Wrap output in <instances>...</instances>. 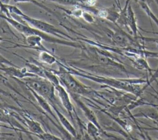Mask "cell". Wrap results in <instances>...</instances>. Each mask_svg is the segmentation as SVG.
Here are the masks:
<instances>
[{"label": "cell", "mask_w": 158, "mask_h": 140, "mask_svg": "<svg viewBox=\"0 0 158 140\" xmlns=\"http://www.w3.org/2000/svg\"><path fill=\"white\" fill-rule=\"evenodd\" d=\"M39 59L43 63L52 65L56 63L57 59L54 56V53L49 51H40L39 54Z\"/></svg>", "instance_id": "cell-16"}, {"label": "cell", "mask_w": 158, "mask_h": 140, "mask_svg": "<svg viewBox=\"0 0 158 140\" xmlns=\"http://www.w3.org/2000/svg\"><path fill=\"white\" fill-rule=\"evenodd\" d=\"M37 137L39 139H48V140H56V139H62V138H60V137L56 136L50 133H48V132H44L42 134H38L37 136Z\"/></svg>", "instance_id": "cell-19"}, {"label": "cell", "mask_w": 158, "mask_h": 140, "mask_svg": "<svg viewBox=\"0 0 158 140\" xmlns=\"http://www.w3.org/2000/svg\"><path fill=\"white\" fill-rule=\"evenodd\" d=\"M1 17L4 19L8 23H9L11 26H12L16 30H17L19 33L25 35V36L36 35L41 36L43 41L46 42L53 43V44H59L62 45H65L67 46H70L75 48L83 49L84 46L78 43L74 42V41L69 40V39H64L56 36H52L49 34L44 33L41 30H39L34 27H30L27 24L23 23L17 19L13 18L12 17H9L4 14L1 15Z\"/></svg>", "instance_id": "cell-3"}, {"label": "cell", "mask_w": 158, "mask_h": 140, "mask_svg": "<svg viewBox=\"0 0 158 140\" xmlns=\"http://www.w3.org/2000/svg\"><path fill=\"white\" fill-rule=\"evenodd\" d=\"M70 95L71 96L72 98L73 99V101L76 102V104H77V105L80 108V109L82 110V112H83L85 116L86 117V118L91 122L93 123L94 124H95L100 130L102 134H104L106 136H108L109 138L110 137V136L109 134H107L106 133L104 132V131L103 130V129L101 128L100 124L99 123L97 117L94 113V112L90 109L80 99V96L75 94H72V93H69Z\"/></svg>", "instance_id": "cell-7"}, {"label": "cell", "mask_w": 158, "mask_h": 140, "mask_svg": "<svg viewBox=\"0 0 158 140\" xmlns=\"http://www.w3.org/2000/svg\"><path fill=\"white\" fill-rule=\"evenodd\" d=\"M135 1H138V0H135ZM140 1H145V0H140Z\"/></svg>", "instance_id": "cell-23"}, {"label": "cell", "mask_w": 158, "mask_h": 140, "mask_svg": "<svg viewBox=\"0 0 158 140\" xmlns=\"http://www.w3.org/2000/svg\"><path fill=\"white\" fill-rule=\"evenodd\" d=\"M55 88H56V90L57 91L58 96L59 97V99H60V104L63 105L65 110L67 112V113H69L72 121H74L73 118H75L77 123L79 124L80 128L86 130V126H85L83 123H81V120H80V117L78 116V114L77 113L75 107L70 101L69 93L60 83L59 84L56 85Z\"/></svg>", "instance_id": "cell-6"}, {"label": "cell", "mask_w": 158, "mask_h": 140, "mask_svg": "<svg viewBox=\"0 0 158 140\" xmlns=\"http://www.w3.org/2000/svg\"><path fill=\"white\" fill-rule=\"evenodd\" d=\"M86 130L88 134L93 138V139H98L99 138V134L101 132L99 128L93 123L89 121L86 124Z\"/></svg>", "instance_id": "cell-18"}, {"label": "cell", "mask_w": 158, "mask_h": 140, "mask_svg": "<svg viewBox=\"0 0 158 140\" xmlns=\"http://www.w3.org/2000/svg\"><path fill=\"white\" fill-rule=\"evenodd\" d=\"M14 1L15 2H21L22 0H14Z\"/></svg>", "instance_id": "cell-22"}, {"label": "cell", "mask_w": 158, "mask_h": 140, "mask_svg": "<svg viewBox=\"0 0 158 140\" xmlns=\"http://www.w3.org/2000/svg\"><path fill=\"white\" fill-rule=\"evenodd\" d=\"M26 86L31 88L40 95L45 98L50 104L60 105L59 99H58L54 94L56 89L54 84L49 80L37 77H28L24 79Z\"/></svg>", "instance_id": "cell-5"}, {"label": "cell", "mask_w": 158, "mask_h": 140, "mask_svg": "<svg viewBox=\"0 0 158 140\" xmlns=\"http://www.w3.org/2000/svg\"><path fill=\"white\" fill-rule=\"evenodd\" d=\"M25 113V112H23L19 113V114L15 115V113L12 112L11 115L26 125L30 130V131H28L29 133L37 136L38 134L45 132L39 122L35 121L32 118L29 117L28 115H26Z\"/></svg>", "instance_id": "cell-8"}, {"label": "cell", "mask_w": 158, "mask_h": 140, "mask_svg": "<svg viewBox=\"0 0 158 140\" xmlns=\"http://www.w3.org/2000/svg\"><path fill=\"white\" fill-rule=\"evenodd\" d=\"M64 6H71L81 8L83 6H93L96 0H47Z\"/></svg>", "instance_id": "cell-14"}, {"label": "cell", "mask_w": 158, "mask_h": 140, "mask_svg": "<svg viewBox=\"0 0 158 140\" xmlns=\"http://www.w3.org/2000/svg\"><path fill=\"white\" fill-rule=\"evenodd\" d=\"M26 87L28 89V91L33 94L35 99L36 100L38 104L41 107V108L43 109L44 110V111H45L47 113L50 115V116L52 118H54L57 122V123L60 125V121L58 119V117H57V115H54V113L53 112V111L52 110V107L51 105L50 104V103L45 98H44L43 96L40 95L38 93H37L35 91L32 89L31 88L28 87V86H26Z\"/></svg>", "instance_id": "cell-10"}, {"label": "cell", "mask_w": 158, "mask_h": 140, "mask_svg": "<svg viewBox=\"0 0 158 140\" xmlns=\"http://www.w3.org/2000/svg\"><path fill=\"white\" fill-rule=\"evenodd\" d=\"M51 70L57 75L60 83L67 90L69 93L75 94L80 96H82L83 97H86L93 100L94 102L99 103L101 105L102 104L99 101V100H98V99H104L108 103L112 104L110 100L107 99L99 92L79 81L77 78H75L73 74L70 73L63 67L59 65L58 70Z\"/></svg>", "instance_id": "cell-2"}, {"label": "cell", "mask_w": 158, "mask_h": 140, "mask_svg": "<svg viewBox=\"0 0 158 140\" xmlns=\"http://www.w3.org/2000/svg\"><path fill=\"white\" fill-rule=\"evenodd\" d=\"M156 108L155 107L151 106L150 108L141 110L136 114L133 115V116L134 117H144L156 121L158 123V112Z\"/></svg>", "instance_id": "cell-15"}, {"label": "cell", "mask_w": 158, "mask_h": 140, "mask_svg": "<svg viewBox=\"0 0 158 140\" xmlns=\"http://www.w3.org/2000/svg\"><path fill=\"white\" fill-rule=\"evenodd\" d=\"M10 0H1V3L4 4H9Z\"/></svg>", "instance_id": "cell-21"}, {"label": "cell", "mask_w": 158, "mask_h": 140, "mask_svg": "<svg viewBox=\"0 0 158 140\" xmlns=\"http://www.w3.org/2000/svg\"><path fill=\"white\" fill-rule=\"evenodd\" d=\"M82 17L83 18V19L86 22H87L88 23H93V22H94V17L89 13V12H88V11L84 10V11L83 12V14H82Z\"/></svg>", "instance_id": "cell-20"}, {"label": "cell", "mask_w": 158, "mask_h": 140, "mask_svg": "<svg viewBox=\"0 0 158 140\" xmlns=\"http://www.w3.org/2000/svg\"><path fill=\"white\" fill-rule=\"evenodd\" d=\"M127 28L130 29L135 38H139V36H138V33H139V32L137 25L136 19L130 2L129 3L127 8Z\"/></svg>", "instance_id": "cell-13"}, {"label": "cell", "mask_w": 158, "mask_h": 140, "mask_svg": "<svg viewBox=\"0 0 158 140\" xmlns=\"http://www.w3.org/2000/svg\"><path fill=\"white\" fill-rule=\"evenodd\" d=\"M137 2L139 4V6L141 7V9L144 10V12L149 17V18L150 19H151L152 20H153L155 22V23L156 24V25L157 26V27H158V19L154 15V14L152 12V11L151 10V9L149 7V6L146 3V2H145V1H140V0L137 1Z\"/></svg>", "instance_id": "cell-17"}, {"label": "cell", "mask_w": 158, "mask_h": 140, "mask_svg": "<svg viewBox=\"0 0 158 140\" xmlns=\"http://www.w3.org/2000/svg\"><path fill=\"white\" fill-rule=\"evenodd\" d=\"M56 64L63 67L73 75L84 77L94 82L103 84L102 87L107 86L117 89L118 90L125 91L127 93L133 94L136 97H139L145 89L144 86L141 87V84H147L148 80L143 78H109L98 75L91 73L80 68L73 65H68L57 59Z\"/></svg>", "instance_id": "cell-1"}, {"label": "cell", "mask_w": 158, "mask_h": 140, "mask_svg": "<svg viewBox=\"0 0 158 140\" xmlns=\"http://www.w3.org/2000/svg\"><path fill=\"white\" fill-rule=\"evenodd\" d=\"M1 71L4 72V73L12 78H19V79H24L28 77H37L38 76L28 71V68L26 67L20 68L16 65H10L6 67L1 64Z\"/></svg>", "instance_id": "cell-9"}, {"label": "cell", "mask_w": 158, "mask_h": 140, "mask_svg": "<svg viewBox=\"0 0 158 140\" xmlns=\"http://www.w3.org/2000/svg\"><path fill=\"white\" fill-rule=\"evenodd\" d=\"M43 41V39L41 36L36 35H32L26 36V42L27 44V46H22V45H18L17 46L19 47H28L31 48L33 49H36L37 51H49L41 43V41Z\"/></svg>", "instance_id": "cell-11"}, {"label": "cell", "mask_w": 158, "mask_h": 140, "mask_svg": "<svg viewBox=\"0 0 158 140\" xmlns=\"http://www.w3.org/2000/svg\"><path fill=\"white\" fill-rule=\"evenodd\" d=\"M51 105L52 107V109L54 110L56 115L57 116L60 125H62V126L64 127L67 132H68L73 137L77 138V133L74 126L71 124V123L68 120V119L62 114V113L60 112V110L57 109L56 105H54V104H51Z\"/></svg>", "instance_id": "cell-12"}, {"label": "cell", "mask_w": 158, "mask_h": 140, "mask_svg": "<svg viewBox=\"0 0 158 140\" xmlns=\"http://www.w3.org/2000/svg\"><path fill=\"white\" fill-rule=\"evenodd\" d=\"M7 8L8 9L9 12L11 14H14L21 19L22 20L27 23L29 25H31L32 27H34L39 30H41L44 33L49 34L51 35L54 36L56 37L64 39H69L74 41L75 38L69 35L64 33V31L59 30L55 26L41 20L36 19L30 17L25 14L20 9L17 7L9 4H5Z\"/></svg>", "instance_id": "cell-4"}]
</instances>
